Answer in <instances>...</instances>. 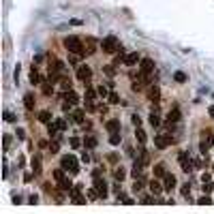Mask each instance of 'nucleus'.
Wrapping results in <instances>:
<instances>
[{
	"instance_id": "c756f323",
	"label": "nucleus",
	"mask_w": 214,
	"mask_h": 214,
	"mask_svg": "<svg viewBox=\"0 0 214 214\" xmlns=\"http://www.w3.org/2000/svg\"><path fill=\"white\" fill-rule=\"evenodd\" d=\"M173 79H176L178 84H186V82H188L186 73H182V71H176V73H173Z\"/></svg>"
},
{
	"instance_id": "bb28decb",
	"label": "nucleus",
	"mask_w": 214,
	"mask_h": 214,
	"mask_svg": "<svg viewBox=\"0 0 214 214\" xmlns=\"http://www.w3.org/2000/svg\"><path fill=\"white\" fill-rule=\"evenodd\" d=\"M197 204H199V206H212L214 201H212V197H210L208 193H204V195H201V197L197 199Z\"/></svg>"
},
{
	"instance_id": "49530a36",
	"label": "nucleus",
	"mask_w": 214,
	"mask_h": 214,
	"mask_svg": "<svg viewBox=\"0 0 214 214\" xmlns=\"http://www.w3.org/2000/svg\"><path fill=\"white\" fill-rule=\"evenodd\" d=\"M182 195H184V197L191 195V184H184V186H182Z\"/></svg>"
},
{
	"instance_id": "6ab92c4d",
	"label": "nucleus",
	"mask_w": 214,
	"mask_h": 214,
	"mask_svg": "<svg viewBox=\"0 0 214 214\" xmlns=\"http://www.w3.org/2000/svg\"><path fill=\"white\" fill-rule=\"evenodd\" d=\"M152 169H154V178H165V176H167L165 163H156V165H154Z\"/></svg>"
},
{
	"instance_id": "412c9836",
	"label": "nucleus",
	"mask_w": 214,
	"mask_h": 214,
	"mask_svg": "<svg viewBox=\"0 0 214 214\" xmlns=\"http://www.w3.org/2000/svg\"><path fill=\"white\" fill-rule=\"evenodd\" d=\"M135 137H137L139 146H143V143L148 141V135H146V131H143V128H139V127H137V131H135Z\"/></svg>"
},
{
	"instance_id": "f704fd0d",
	"label": "nucleus",
	"mask_w": 214,
	"mask_h": 214,
	"mask_svg": "<svg viewBox=\"0 0 214 214\" xmlns=\"http://www.w3.org/2000/svg\"><path fill=\"white\" fill-rule=\"evenodd\" d=\"M107 101H109L111 105H118V103H120V94H118V92H109Z\"/></svg>"
},
{
	"instance_id": "4468645a",
	"label": "nucleus",
	"mask_w": 214,
	"mask_h": 214,
	"mask_svg": "<svg viewBox=\"0 0 214 214\" xmlns=\"http://www.w3.org/2000/svg\"><path fill=\"white\" fill-rule=\"evenodd\" d=\"M148 99H150L152 103H159V101H161V88H159V86H150V90H148Z\"/></svg>"
},
{
	"instance_id": "72a5a7b5",
	"label": "nucleus",
	"mask_w": 214,
	"mask_h": 214,
	"mask_svg": "<svg viewBox=\"0 0 214 214\" xmlns=\"http://www.w3.org/2000/svg\"><path fill=\"white\" fill-rule=\"evenodd\" d=\"M148 120H150V124H152V127H159V124H161V116H159L156 111H152Z\"/></svg>"
},
{
	"instance_id": "f3484780",
	"label": "nucleus",
	"mask_w": 214,
	"mask_h": 214,
	"mask_svg": "<svg viewBox=\"0 0 214 214\" xmlns=\"http://www.w3.org/2000/svg\"><path fill=\"white\" fill-rule=\"evenodd\" d=\"M34 105H37V99H34V94H30V92H28V94L24 96V107H26L28 111H32V109H34Z\"/></svg>"
},
{
	"instance_id": "c03bdc74",
	"label": "nucleus",
	"mask_w": 214,
	"mask_h": 214,
	"mask_svg": "<svg viewBox=\"0 0 214 214\" xmlns=\"http://www.w3.org/2000/svg\"><path fill=\"white\" fill-rule=\"evenodd\" d=\"M71 107H73V103L64 99V103H62V111H71Z\"/></svg>"
},
{
	"instance_id": "8fccbe9b",
	"label": "nucleus",
	"mask_w": 214,
	"mask_h": 214,
	"mask_svg": "<svg viewBox=\"0 0 214 214\" xmlns=\"http://www.w3.org/2000/svg\"><path fill=\"white\" fill-rule=\"evenodd\" d=\"M210 178H212V176H210V171H204V176H201V182H210Z\"/></svg>"
},
{
	"instance_id": "20e7f679",
	"label": "nucleus",
	"mask_w": 214,
	"mask_h": 214,
	"mask_svg": "<svg viewBox=\"0 0 214 214\" xmlns=\"http://www.w3.org/2000/svg\"><path fill=\"white\" fill-rule=\"evenodd\" d=\"M178 161H180L182 171H186V173H188V171L195 169V161L188 156V152H184V150H182V152H178Z\"/></svg>"
},
{
	"instance_id": "a18cd8bd",
	"label": "nucleus",
	"mask_w": 214,
	"mask_h": 214,
	"mask_svg": "<svg viewBox=\"0 0 214 214\" xmlns=\"http://www.w3.org/2000/svg\"><path fill=\"white\" fill-rule=\"evenodd\" d=\"M4 120H6V122H15L17 118H15V116H13L11 111H4Z\"/></svg>"
},
{
	"instance_id": "9b49d317",
	"label": "nucleus",
	"mask_w": 214,
	"mask_h": 214,
	"mask_svg": "<svg viewBox=\"0 0 214 214\" xmlns=\"http://www.w3.org/2000/svg\"><path fill=\"white\" fill-rule=\"evenodd\" d=\"M139 71L146 73V75H150V73L154 71V60H152V58H141V62H139Z\"/></svg>"
},
{
	"instance_id": "aec40b11",
	"label": "nucleus",
	"mask_w": 214,
	"mask_h": 214,
	"mask_svg": "<svg viewBox=\"0 0 214 214\" xmlns=\"http://www.w3.org/2000/svg\"><path fill=\"white\" fill-rule=\"evenodd\" d=\"M180 116H182V114H180V109H178V107H173V109H169V114H167V122H169V124L178 122V120H180Z\"/></svg>"
},
{
	"instance_id": "13d9d810",
	"label": "nucleus",
	"mask_w": 214,
	"mask_h": 214,
	"mask_svg": "<svg viewBox=\"0 0 214 214\" xmlns=\"http://www.w3.org/2000/svg\"><path fill=\"white\" fill-rule=\"evenodd\" d=\"M212 171H214V163H212Z\"/></svg>"
},
{
	"instance_id": "9d476101",
	"label": "nucleus",
	"mask_w": 214,
	"mask_h": 214,
	"mask_svg": "<svg viewBox=\"0 0 214 214\" xmlns=\"http://www.w3.org/2000/svg\"><path fill=\"white\" fill-rule=\"evenodd\" d=\"M141 62V56H139V51H131L124 56V67H137Z\"/></svg>"
},
{
	"instance_id": "b1692460",
	"label": "nucleus",
	"mask_w": 214,
	"mask_h": 214,
	"mask_svg": "<svg viewBox=\"0 0 214 214\" xmlns=\"http://www.w3.org/2000/svg\"><path fill=\"white\" fill-rule=\"evenodd\" d=\"M143 165H150V154H148V150H143V146L139 148V156H137Z\"/></svg>"
},
{
	"instance_id": "603ef678",
	"label": "nucleus",
	"mask_w": 214,
	"mask_h": 214,
	"mask_svg": "<svg viewBox=\"0 0 214 214\" xmlns=\"http://www.w3.org/2000/svg\"><path fill=\"white\" fill-rule=\"evenodd\" d=\"M141 204H156V201H154V197H143Z\"/></svg>"
},
{
	"instance_id": "2eb2a0df",
	"label": "nucleus",
	"mask_w": 214,
	"mask_h": 214,
	"mask_svg": "<svg viewBox=\"0 0 214 214\" xmlns=\"http://www.w3.org/2000/svg\"><path fill=\"white\" fill-rule=\"evenodd\" d=\"M71 120L77 122V124H84L86 122V111L84 109H75V111H71Z\"/></svg>"
},
{
	"instance_id": "393cba45",
	"label": "nucleus",
	"mask_w": 214,
	"mask_h": 214,
	"mask_svg": "<svg viewBox=\"0 0 214 214\" xmlns=\"http://www.w3.org/2000/svg\"><path fill=\"white\" fill-rule=\"evenodd\" d=\"M30 167H32V171H34V176H39V173H41V159L34 156V159L30 161Z\"/></svg>"
},
{
	"instance_id": "5701e85b",
	"label": "nucleus",
	"mask_w": 214,
	"mask_h": 214,
	"mask_svg": "<svg viewBox=\"0 0 214 214\" xmlns=\"http://www.w3.org/2000/svg\"><path fill=\"white\" fill-rule=\"evenodd\" d=\"M84 148H88V150L96 148V137H92V135H86V137H84Z\"/></svg>"
},
{
	"instance_id": "f03ea898",
	"label": "nucleus",
	"mask_w": 214,
	"mask_h": 214,
	"mask_svg": "<svg viewBox=\"0 0 214 214\" xmlns=\"http://www.w3.org/2000/svg\"><path fill=\"white\" fill-rule=\"evenodd\" d=\"M120 47H122V45H120V41H118V37H114V34H109V37H105V39L101 41L103 54H118Z\"/></svg>"
},
{
	"instance_id": "1a4fd4ad",
	"label": "nucleus",
	"mask_w": 214,
	"mask_h": 214,
	"mask_svg": "<svg viewBox=\"0 0 214 214\" xmlns=\"http://www.w3.org/2000/svg\"><path fill=\"white\" fill-rule=\"evenodd\" d=\"M75 75H77V79H79V82H90V77H92V69H90V67H88V64H82V67H79V69H77V73H75Z\"/></svg>"
},
{
	"instance_id": "39448f33",
	"label": "nucleus",
	"mask_w": 214,
	"mask_h": 214,
	"mask_svg": "<svg viewBox=\"0 0 214 214\" xmlns=\"http://www.w3.org/2000/svg\"><path fill=\"white\" fill-rule=\"evenodd\" d=\"M212 146H214V135L210 133V131H206V137H204V139H201V143H199V152L206 156V154H208V150H210Z\"/></svg>"
},
{
	"instance_id": "473e14b6",
	"label": "nucleus",
	"mask_w": 214,
	"mask_h": 214,
	"mask_svg": "<svg viewBox=\"0 0 214 214\" xmlns=\"http://www.w3.org/2000/svg\"><path fill=\"white\" fill-rule=\"evenodd\" d=\"M39 120H41L43 124H49V122H51V114L45 109V111H41V114H39Z\"/></svg>"
},
{
	"instance_id": "dca6fc26",
	"label": "nucleus",
	"mask_w": 214,
	"mask_h": 214,
	"mask_svg": "<svg viewBox=\"0 0 214 214\" xmlns=\"http://www.w3.org/2000/svg\"><path fill=\"white\" fill-rule=\"evenodd\" d=\"M163 180H165V184H163V186H165V191H173V188H176V184H178V180H176V176H173V173H167Z\"/></svg>"
},
{
	"instance_id": "7c9ffc66",
	"label": "nucleus",
	"mask_w": 214,
	"mask_h": 214,
	"mask_svg": "<svg viewBox=\"0 0 214 214\" xmlns=\"http://www.w3.org/2000/svg\"><path fill=\"white\" fill-rule=\"evenodd\" d=\"M120 141H122V135L120 133H111L109 135V143L111 146H120Z\"/></svg>"
},
{
	"instance_id": "c85d7f7f",
	"label": "nucleus",
	"mask_w": 214,
	"mask_h": 214,
	"mask_svg": "<svg viewBox=\"0 0 214 214\" xmlns=\"http://www.w3.org/2000/svg\"><path fill=\"white\" fill-rule=\"evenodd\" d=\"M54 180H56L58 184L67 180V176H64V169H62V167H60V169H54Z\"/></svg>"
},
{
	"instance_id": "0eeeda50",
	"label": "nucleus",
	"mask_w": 214,
	"mask_h": 214,
	"mask_svg": "<svg viewBox=\"0 0 214 214\" xmlns=\"http://www.w3.org/2000/svg\"><path fill=\"white\" fill-rule=\"evenodd\" d=\"M101 47V43L96 41L94 37H86V41H84V49H86V56H92L96 49Z\"/></svg>"
},
{
	"instance_id": "f257e3e1",
	"label": "nucleus",
	"mask_w": 214,
	"mask_h": 214,
	"mask_svg": "<svg viewBox=\"0 0 214 214\" xmlns=\"http://www.w3.org/2000/svg\"><path fill=\"white\" fill-rule=\"evenodd\" d=\"M64 47H67L69 54H79L82 58L86 56L84 39H79V37H67V39H64Z\"/></svg>"
},
{
	"instance_id": "79ce46f5",
	"label": "nucleus",
	"mask_w": 214,
	"mask_h": 214,
	"mask_svg": "<svg viewBox=\"0 0 214 214\" xmlns=\"http://www.w3.org/2000/svg\"><path fill=\"white\" fill-rule=\"evenodd\" d=\"M103 173H105V167H96V169L92 171V178H101Z\"/></svg>"
},
{
	"instance_id": "7ed1b4c3",
	"label": "nucleus",
	"mask_w": 214,
	"mask_h": 214,
	"mask_svg": "<svg viewBox=\"0 0 214 214\" xmlns=\"http://www.w3.org/2000/svg\"><path fill=\"white\" fill-rule=\"evenodd\" d=\"M60 167L64 171H71V173H79V163H77V159L73 154H64L60 159Z\"/></svg>"
},
{
	"instance_id": "864d4df0",
	"label": "nucleus",
	"mask_w": 214,
	"mask_h": 214,
	"mask_svg": "<svg viewBox=\"0 0 214 214\" xmlns=\"http://www.w3.org/2000/svg\"><path fill=\"white\" fill-rule=\"evenodd\" d=\"M195 167L201 169V167H204V161H201V159H195Z\"/></svg>"
},
{
	"instance_id": "e433bc0d",
	"label": "nucleus",
	"mask_w": 214,
	"mask_h": 214,
	"mask_svg": "<svg viewBox=\"0 0 214 214\" xmlns=\"http://www.w3.org/2000/svg\"><path fill=\"white\" fill-rule=\"evenodd\" d=\"M54 122H56V127L60 128V131H67V128H69V122L62 120V118H58V120H54Z\"/></svg>"
},
{
	"instance_id": "6e6552de",
	"label": "nucleus",
	"mask_w": 214,
	"mask_h": 214,
	"mask_svg": "<svg viewBox=\"0 0 214 214\" xmlns=\"http://www.w3.org/2000/svg\"><path fill=\"white\" fill-rule=\"evenodd\" d=\"M92 184H94V188H96L99 197H101V199H105V197H107V182H105L103 178H94V182H92Z\"/></svg>"
},
{
	"instance_id": "a878e982",
	"label": "nucleus",
	"mask_w": 214,
	"mask_h": 214,
	"mask_svg": "<svg viewBox=\"0 0 214 214\" xmlns=\"http://www.w3.org/2000/svg\"><path fill=\"white\" fill-rule=\"evenodd\" d=\"M58 131H60V128L56 127V122H49V124H47V135H49L51 139H56V137H58Z\"/></svg>"
},
{
	"instance_id": "de8ad7c7",
	"label": "nucleus",
	"mask_w": 214,
	"mask_h": 214,
	"mask_svg": "<svg viewBox=\"0 0 214 214\" xmlns=\"http://www.w3.org/2000/svg\"><path fill=\"white\" fill-rule=\"evenodd\" d=\"M131 120H133V124H135V127H139V124H141V118H139V116H137V114H135V116H133V118H131Z\"/></svg>"
},
{
	"instance_id": "ea45409f",
	"label": "nucleus",
	"mask_w": 214,
	"mask_h": 214,
	"mask_svg": "<svg viewBox=\"0 0 214 214\" xmlns=\"http://www.w3.org/2000/svg\"><path fill=\"white\" fill-rule=\"evenodd\" d=\"M69 143H71V148H79V146H82L84 141H79L77 137H71V139H69Z\"/></svg>"
},
{
	"instance_id": "09e8293b",
	"label": "nucleus",
	"mask_w": 214,
	"mask_h": 214,
	"mask_svg": "<svg viewBox=\"0 0 214 214\" xmlns=\"http://www.w3.org/2000/svg\"><path fill=\"white\" fill-rule=\"evenodd\" d=\"M11 146V135H4V150H9Z\"/></svg>"
},
{
	"instance_id": "cd10ccee",
	"label": "nucleus",
	"mask_w": 214,
	"mask_h": 214,
	"mask_svg": "<svg viewBox=\"0 0 214 214\" xmlns=\"http://www.w3.org/2000/svg\"><path fill=\"white\" fill-rule=\"evenodd\" d=\"M69 197H71V201H73V204H77V206L86 204V197L82 195V193H73V195H69Z\"/></svg>"
},
{
	"instance_id": "6e6d98bb",
	"label": "nucleus",
	"mask_w": 214,
	"mask_h": 214,
	"mask_svg": "<svg viewBox=\"0 0 214 214\" xmlns=\"http://www.w3.org/2000/svg\"><path fill=\"white\" fill-rule=\"evenodd\" d=\"M32 173H34V171H32ZM32 173H26V176H24V182H30V180H32Z\"/></svg>"
},
{
	"instance_id": "4d7b16f0",
	"label": "nucleus",
	"mask_w": 214,
	"mask_h": 214,
	"mask_svg": "<svg viewBox=\"0 0 214 214\" xmlns=\"http://www.w3.org/2000/svg\"><path fill=\"white\" fill-rule=\"evenodd\" d=\"M208 114H210V116L214 118V105H210V107H208Z\"/></svg>"
},
{
	"instance_id": "c9c22d12",
	"label": "nucleus",
	"mask_w": 214,
	"mask_h": 214,
	"mask_svg": "<svg viewBox=\"0 0 214 214\" xmlns=\"http://www.w3.org/2000/svg\"><path fill=\"white\" fill-rule=\"evenodd\" d=\"M143 184H146V182H143L141 178H135V184H133V191H135V193H139V191L143 188Z\"/></svg>"
},
{
	"instance_id": "4c0bfd02",
	"label": "nucleus",
	"mask_w": 214,
	"mask_h": 214,
	"mask_svg": "<svg viewBox=\"0 0 214 214\" xmlns=\"http://www.w3.org/2000/svg\"><path fill=\"white\" fill-rule=\"evenodd\" d=\"M96 92H99V96H101V99H107V96H109V92H107V88H105V86H99V88H96Z\"/></svg>"
},
{
	"instance_id": "5fc2aeb1",
	"label": "nucleus",
	"mask_w": 214,
	"mask_h": 214,
	"mask_svg": "<svg viewBox=\"0 0 214 214\" xmlns=\"http://www.w3.org/2000/svg\"><path fill=\"white\" fill-rule=\"evenodd\" d=\"M82 161H84V163H90V154H88V152L82 154Z\"/></svg>"
},
{
	"instance_id": "2f4dec72",
	"label": "nucleus",
	"mask_w": 214,
	"mask_h": 214,
	"mask_svg": "<svg viewBox=\"0 0 214 214\" xmlns=\"http://www.w3.org/2000/svg\"><path fill=\"white\" fill-rule=\"evenodd\" d=\"M124 176H127L124 167H116V171H114V178H116L118 182H122V180H124Z\"/></svg>"
},
{
	"instance_id": "3c124183",
	"label": "nucleus",
	"mask_w": 214,
	"mask_h": 214,
	"mask_svg": "<svg viewBox=\"0 0 214 214\" xmlns=\"http://www.w3.org/2000/svg\"><path fill=\"white\" fill-rule=\"evenodd\" d=\"M28 201L34 206V204H39V197H37V195H30V197H28Z\"/></svg>"
},
{
	"instance_id": "ddd939ff",
	"label": "nucleus",
	"mask_w": 214,
	"mask_h": 214,
	"mask_svg": "<svg viewBox=\"0 0 214 214\" xmlns=\"http://www.w3.org/2000/svg\"><path fill=\"white\" fill-rule=\"evenodd\" d=\"M105 128H107L109 133H120L122 124H120V120H118V118H111V120H107V122H105Z\"/></svg>"
},
{
	"instance_id": "f8f14e48",
	"label": "nucleus",
	"mask_w": 214,
	"mask_h": 214,
	"mask_svg": "<svg viewBox=\"0 0 214 214\" xmlns=\"http://www.w3.org/2000/svg\"><path fill=\"white\" fill-rule=\"evenodd\" d=\"M60 99H67V101H71L73 105H77V103L82 101V96H79V94H77L75 90H69V92H62V94H60Z\"/></svg>"
},
{
	"instance_id": "a19ab883",
	"label": "nucleus",
	"mask_w": 214,
	"mask_h": 214,
	"mask_svg": "<svg viewBox=\"0 0 214 214\" xmlns=\"http://www.w3.org/2000/svg\"><path fill=\"white\" fill-rule=\"evenodd\" d=\"M84 191V184H73V188L69 191V195H73V193H82Z\"/></svg>"
},
{
	"instance_id": "4be33fe9",
	"label": "nucleus",
	"mask_w": 214,
	"mask_h": 214,
	"mask_svg": "<svg viewBox=\"0 0 214 214\" xmlns=\"http://www.w3.org/2000/svg\"><path fill=\"white\" fill-rule=\"evenodd\" d=\"M30 84H32V86L41 84V75L37 73V67H34V64H32V71H30Z\"/></svg>"
},
{
	"instance_id": "423d86ee",
	"label": "nucleus",
	"mask_w": 214,
	"mask_h": 214,
	"mask_svg": "<svg viewBox=\"0 0 214 214\" xmlns=\"http://www.w3.org/2000/svg\"><path fill=\"white\" fill-rule=\"evenodd\" d=\"M171 141H173V139H171L169 135H165V133H159V135H154V146H156V150H165Z\"/></svg>"
},
{
	"instance_id": "37998d69",
	"label": "nucleus",
	"mask_w": 214,
	"mask_h": 214,
	"mask_svg": "<svg viewBox=\"0 0 214 214\" xmlns=\"http://www.w3.org/2000/svg\"><path fill=\"white\" fill-rule=\"evenodd\" d=\"M58 150H60V146H58V141H51V143H49V152H51V154H56Z\"/></svg>"
},
{
	"instance_id": "a211bd4d",
	"label": "nucleus",
	"mask_w": 214,
	"mask_h": 214,
	"mask_svg": "<svg viewBox=\"0 0 214 214\" xmlns=\"http://www.w3.org/2000/svg\"><path fill=\"white\" fill-rule=\"evenodd\" d=\"M150 191H152L154 195H161V193L165 191V186H163V184H161V182L154 178V180H150Z\"/></svg>"
},
{
	"instance_id": "58836bf2",
	"label": "nucleus",
	"mask_w": 214,
	"mask_h": 214,
	"mask_svg": "<svg viewBox=\"0 0 214 214\" xmlns=\"http://www.w3.org/2000/svg\"><path fill=\"white\" fill-rule=\"evenodd\" d=\"M212 191H214V182H204V193H208V195H210Z\"/></svg>"
}]
</instances>
